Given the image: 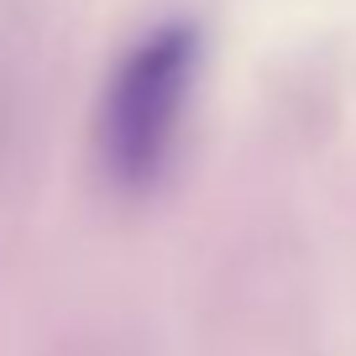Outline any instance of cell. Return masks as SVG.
<instances>
[{
  "label": "cell",
  "instance_id": "6da1fadb",
  "mask_svg": "<svg viewBox=\"0 0 356 356\" xmlns=\"http://www.w3.org/2000/svg\"><path fill=\"white\" fill-rule=\"evenodd\" d=\"M200 68V32L189 22H168L121 58L100 115L105 173L121 189H147L168 163L178 115Z\"/></svg>",
  "mask_w": 356,
  "mask_h": 356
}]
</instances>
